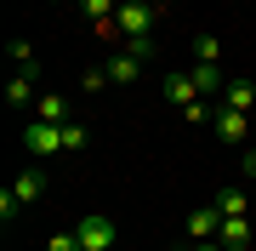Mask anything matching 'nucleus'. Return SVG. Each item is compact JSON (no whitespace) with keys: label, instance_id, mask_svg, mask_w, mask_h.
Segmentation results:
<instances>
[{"label":"nucleus","instance_id":"f257e3e1","mask_svg":"<svg viewBox=\"0 0 256 251\" xmlns=\"http://www.w3.org/2000/svg\"><path fill=\"white\" fill-rule=\"evenodd\" d=\"M18 143H23V154L40 166V160L63 154V126H46V120H34V126H23V131H18Z\"/></svg>","mask_w":256,"mask_h":251},{"label":"nucleus","instance_id":"7ed1b4c3","mask_svg":"<svg viewBox=\"0 0 256 251\" xmlns=\"http://www.w3.org/2000/svg\"><path fill=\"white\" fill-rule=\"evenodd\" d=\"M114 23H120V35H126V40H137V35L154 29V6H148V0H120Z\"/></svg>","mask_w":256,"mask_h":251},{"label":"nucleus","instance_id":"ddd939ff","mask_svg":"<svg viewBox=\"0 0 256 251\" xmlns=\"http://www.w3.org/2000/svg\"><path fill=\"white\" fill-rule=\"evenodd\" d=\"M222 103H228V109H245V114H250V109H256V86H250V80H228Z\"/></svg>","mask_w":256,"mask_h":251},{"label":"nucleus","instance_id":"20e7f679","mask_svg":"<svg viewBox=\"0 0 256 251\" xmlns=\"http://www.w3.org/2000/svg\"><path fill=\"white\" fill-rule=\"evenodd\" d=\"M210 131H216V143L239 149V143H245V131H250V120H245V109H228V103H222V109L210 114Z\"/></svg>","mask_w":256,"mask_h":251},{"label":"nucleus","instance_id":"a878e982","mask_svg":"<svg viewBox=\"0 0 256 251\" xmlns=\"http://www.w3.org/2000/svg\"><path fill=\"white\" fill-rule=\"evenodd\" d=\"M148 6H165V0H148Z\"/></svg>","mask_w":256,"mask_h":251},{"label":"nucleus","instance_id":"aec40b11","mask_svg":"<svg viewBox=\"0 0 256 251\" xmlns=\"http://www.w3.org/2000/svg\"><path fill=\"white\" fill-rule=\"evenodd\" d=\"M182 114H188V126H205V120H210V114H216V109H210V103H205V97H194V103H188V109H182Z\"/></svg>","mask_w":256,"mask_h":251},{"label":"nucleus","instance_id":"6e6552de","mask_svg":"<svg viewBox=\"0 0 256 251\" xmlns=\"http://www.w3.org/2000/svg\"><path fill=\"white\" fill-rule=\"evenodd\" d=\"M216 228H222V211L216 205H200V211L188 217V240L200 245V240H216Z\"/></svg>","mask_w":256,"mask_h":251},{"label":"nucleus","instance_id":"412c9836","mask_svg":"<svg viewBox=\"0 0 256 251\" xmlns=\"http://www.w3.org/2000/svg\"><path fill=\"white\" fill-rule=\"evenodd\" d=\"M23 211V200H18V188H0V217H6V223H12V217H18Z\"/></svg>","mask_w":256,"mask_h":251},{"label":"nucleus","instance_id":"f3484780","mask_svg":"<svg viewBox=\"0 0 256 251\" xmlns=\"http://www.w3.org/2000/svg\"><path fill=\"white\" fill-rule=\"evenodd\" d=\"M6 57H12L18 69H40V63H34V46H28V40H12V46H6Z\"/></svg>","mask_w":256,"mask_h":251},{"label":"nucleus","instance_id":"dca6fc26","mask_svg":"<svg viewBox=\"0 0 256 251\" xmlns=\"http://www.w3.org/2000/svg\"><path fill=\"white\" fill-rule=\"evenodd\" d=\"M194 57H200V63H216V57H222L216 35H194Z\"/></svg>","mask_w":256,"mask_h":251},{"label":"nucleus","instance_id":"5701e85b","mask_svg":"<svg viewBox=\"0 0 256 251\" xmlns=\"http://www.w3.org/2000/svg\"><path fill=\"white\" fill-rule=\"evenodd\" d=\"M46 251H80V240H74V228H68V234H52V240H46Z\"/></svg>","mask_w":256,"mask_h":251},{"label":"nucleus","instance_id":"f03ea898","mask_svg":"<svg viewBox=\"0 0 256 251\" xmlns=\"http://www.w3.org/2000/svg\"><path fill=\"white\" fill-rule=\"evenodd\" d=\"M74 240H80V251H114L120 228L108 217H74Z\"/></svg>","mask_w":256,"mask_h":251},{"label":"nucleus","instance_id":"a211bd4d","mask_svg":"<svg viewBox=\"0 0 256 251\" xmlns=\"http://www.w3.org/2000/svg\"><path fill=\"white\" fill-rule=\"evenodd\" d=\"M63 154H86V126H63Z\"/></svg>","mask_w":256,"mask_h":251},{"label":"nucleus","instance_id":"b1692460","mask_svg":"<svg viewBox=\"0 0 256 251\" xmlns=\"http://www.w3.org/2000/svg\"><path fill=\"white\" fill-rule=\"evenodd\" d=\"M194 251H222V240H200V245H194Z\"/></svg>","mask_w":256,"mask_h":251},{"label":"nucleus","instance_id":"393cba45","mask_svg":"<svg viewBox=\"0 0 256 251\" xmlns=\"http://www.w3.org/2000/svg\"><path fill=\"white\" fill-rule=\"evenodd\" d=\"M245 171H250V177H256V149H250V154H245Z\"/></svg>","mask_w":256,"mask_h":251},{"label":"nucleus","instance_id":"4be33fe9","mask_svg":"<svg viewBox=\"0 0 256 251\" xmlns=\"http://www.w3.org/2000/svg\"><path fill=\"white\" fill-rule=\"evenodd\" d=\"M126 52H137L142 63H148V57H154V35H137V40H126Z\"/></svg>","mask_w":256,"mask_h":251},{"label":"nucleus","instance_id":"39448f33","mask_svg":"<svg viewBox=\"0 0 256 251\" xmlns=\"http://www.w3.org/2000/svg\"><path fill=\"white\" fill-rule=\"evenodd\" d=\"M216 240H222V251H250V217H222V228H216Z\"/></svg>","mask_w":256,"mask_h":251},{"label":"nucleus","instance_id":"0eeeda50","mask_svg":"<svg viewBox=\"0 0 256 251\" xmlns=\"http://www.w3.org/2000/svg\"><path fill=\"white\" fill-rule=\"evenodd\" d=\"M34 120L68 126V97H63V92H40V97H34Z\"/></svg>","mask_w":256,"mask_h":251},{"label":"nucleus","instance_id":"2eb2a0df","mask_svg":"<svg viewBox=\"0 0 256 251\" xmlns=\"http://www.w3.org/2000/svg\"><path fill=\"white\" fill-rule=\"evenodd\" d=\"M80 12H86L92 23H108L114 12H120V0H80Z\"/></svg>","mask_w":256,"mask_h":251},{"label":"nucleus","instance_id":"6ab92c4d","mask_svg":"<svg viewBox=\"0 0 256 251\" xmlns=\"http://www.w3.org/2000/svg\"><path fill=\"white\" fill-rule=\"evenodd\" d=\"M102 86H114L108 69H86V75H80V92H102Z\"/></svg>","mask_w":256,"mask_h":251},{"label":"nucleus","instance_id":"1a4fd4ad","mask_svg":"<svg viewBox=\"0 0 256 251\" xmlns=\"http://www.w3.org/2000/svg\"><path fill=\"white\" fill-rule=\"evenodd\" d=\"M34 80H40V69H18V75L6 80V103H12V109L34 103Z\"/></svg>","mask_w":256,"mask_h":251},{"label":"nucleus","instance_id":"9b49d317","mask_svg":"<svg viewBox=\"0 0 256 251\" xmlns=\"http://www.w3.org/2000/svg\"><path fill=\"white\" fill-rule=\"evenodd\" d=\"M160 92H165V103L188 109V103L200 97V86H194V75H165V80H160Z\"/></svg>","mask_w":256,"mask_h":251},{"label":"nucleus","instance_id":"f8f14e48","mask_svg":"<svg viewBox=\"0 0 256 251\" xmlns=\"http://www.w3.org/2000/svg\"><path fill=\"white\" fill-rule=\"evenodd\" d=\"M194 86H200V97H222V92H228V75H222L216 63H200V69H194Z\"/></svg>","mask_w":256,"mask_h":251},{"label":"nucleus","instance_id":"423d86ee","mask_svg":"<svg viewBox=\"0 0 256 251\" xmlns=\"http://www.w3.org/2000/svg\"><path fill=\"white\" fill-rule=\"evenodd\" d=\"M102 69H108V80H114V86H131V80H137V75H142L148 63H142L137 52H114V57H108Z\"/></svg>","mask_w":256,"mask_h":251},{"label":"nucleus","instance_id":"9d476101","mask_svg":"<svg viewBox=\"0 0 256 251\" xmlns=\"http://www.w3.org/2000/svg\"><path fill=\"white\" fill-rule=\"evenodd\" d=\"M12 188H18V200H23V205H40V200H46V171L28 166V171H18V183H12Z\"/></svg>","mask_w":256,"mask_h":251},{"label":"nucleus","instance_id":"4468645a","mask_svg":"<svg viewBox=\"0 0 256 251\" xmlns=\"http://www.w3.org/2000/svg\"><path fill=\"white\" fill-rule=\"evenodd\" d=\"M210 205H216L222 217H245V188H234V183L216 188V200H210Z\"/></svg>","mask_w":256,"mask_h":251}]
</instances>
